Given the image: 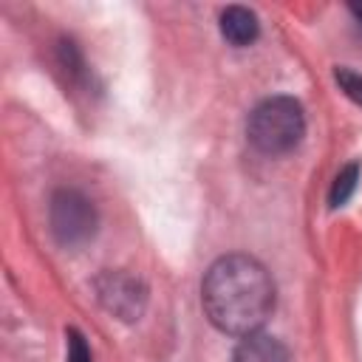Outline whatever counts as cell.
I'll use <instances>...</instances> for the list:
<instances>
[{"instance_id":"cell-1","label":"cell","mask_w":362,"mask_h":362,"mask_svg":"<svg viewBox=\"0 0 362 362\" xmlns=\"http://www.w3.org/2000/svg\"><path fill=\"white\" fill-rule=\"evenodd\" d=\"M209 322L229 337H249L274 311V283L266 266L249 255L218 257L201 283Z\"/></svg>"},{"instance_id":"cell-2","label":"cell","mask_w":362,"mask_h":362,"mask_svg":"<svg viewBox=\"0 0 362 362\" xmlns=\"http://www.w3.org/2000/svg\"><path fill=\"white\" fill-rule=\"evenodd\" d=\"M305 133V116L297 99L291 96H272L263 99L246 122V136L255 150L266 156H280L297 147Z\"/></svg>"},{"instance_id":"cell-3","label":"cell","mask_w":362,"mask_h":362,"mask_svg":"<svg viewBox=\"0 0 362 362\" xmlns=\"http://www.w3.org/2000/svg\"><path fill=\"white\" fill-rule=\"evenodd\" d=\"M51 229L62 246L85 243L96 229V212L90 201L76 189H57L51 198Z\"/></svg>"},{"instance_id":"cell-4","label":"cell","mask_w":362,"mask_h":362,"mask_svg":"<svg viewBox=\"0 0 362 362\" xmlns=\"http://www.w3.org/2000/svg\"><path fill=\"white\" fill-rule=\"evenodd\" d=\"M96 291H99V300L105 303L107 311L119 314L122 320H139L141 308H144V286L130 277V274H122V272H107L96 280Z\"/></svg>"},{"instance_id":"cell-5","label":"cell","mask_w":362,"mask_h":362,"mask_svg":"<svg viewBox=\"0 0 362 362\" xmlns=\"http://www.w3.org/2000/svg\"><path fill=\"white\" fill-rule=\"evenodd\" d=\"M235 362H288V351L280 339L255 331L235 348Z\"/></svg>"},{"instance_id":"cell-6","label":"cell","mask_w":362,"mask_h":362,"mask_svg":"<svg viewBox=\"0 0 362 362\" xmlns=\"http://www.w3.org/2000/svg\"><path fill=\"white\" fill-rule=\"evenodd\" d=\"M257 31H260V23H257L255 11H249L246 6L223 8V14H221V34H223V40H229L232 45H249V42L257 40Z\"/></svg>"},{"instance_id":"cell-7","label":"cell","mask_w":362,"mask_h":362,"mask_svg":"<svg viewBox=\"0 0 362 362\" xmlns=\"http://www.w3.org/2000/svg\"><path fill=\"white\" fill-rule=\"evenodd\" d=\"M356 178H359V164H348L345 170H339V175L334 178L331 195H328L331 206H342V204L354 195V189H356Z\"/></svg>"},{"instance_id":"cell-8","label":"cell","mask_w":362,"mask_h":362,"mask_svg":"<svg viewBox=\"0 0 362 362\" xmlns=\"http://www.w3.org/2000/svg\"><path fill=\"white\" fill-rule=\"evenodd\" d=\"M65 362H93L90 359V348H88L85 337L76 328L68 331V356H65Z\"/></svg>"},{"instance_id":"cell-9","label":"cell","mask_w":362,"mask_h":362,"mask_svg":"<svg viewBox=\"0 0 362 362\" xmlns=\"http://www.w3.org/2000/svg\"><path fill=\"white\" fill-rule=\"evenodd\" d=\"M337 82L342 85V90H345L356 105H362V76H359V74H354V71H348V68H337Z\"/></svg>"},{"instance_id":"cell-10","label":"cell","mask_w":362,"mask_h":362,"mask_svg":"<svg viewBox=\"0 0 362 362\" xmlns=\"http://www.w3.org/2000/svg\"><path fill=\"white\" fill-rule=\"evenodd\" d=\"M348 8H351V14H354V17H356V20L362 23V3H351Z\"/></svg>"}]
</instances>
